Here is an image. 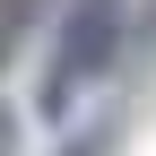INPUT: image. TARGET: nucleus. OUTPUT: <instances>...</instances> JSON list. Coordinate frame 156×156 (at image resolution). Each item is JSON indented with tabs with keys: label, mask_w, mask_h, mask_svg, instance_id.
Wrapping results in <instances>:
<instances>
[{
	"label": "nucleus",
	"mask_w": 156,
	"mask_h": 156,
	"mask_svg": "<svg viewBox=\"0 0 156 156\" xmlns=\"http://www.w3.org/2000/svg\"><path fill=\"white\" fill-rule=\"evenodd\" d=\"M122 44H130V9L122 0H69V9L52 17V52H44V78H35V113H44V122H69L78 95L122 69Z\"/></svg>",
	"instance_id": "f257e3e1"
},
{
	"label": "nucleus",
	"mask_w": 156,
	"mask_h": 156,
	"mask_svg": "<svg viewBox=\"0 0 156 156\" xmlns=\"http://www.w3.org/2000/svg\"><path fill=\"white\" fill-rule=\"evenodd\" d=\"M113 147H122V122H87V130H78L61 156H113Z\"/></svg>",
	"instance_id": "f03ea898"
}]
</instances>
